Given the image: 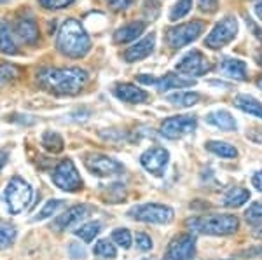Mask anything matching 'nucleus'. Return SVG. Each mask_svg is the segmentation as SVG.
<instances>
[{"mask_svg":"<svg viewBox=\"0 0 262 260\" xmlns=\"http://www.w3.org/2000/svg\"><path fill=\"white\" fill-rule=\"evenodd\" d=\"M40 87L53 94H79L90 81L82 68H40L37 74Z\"/></svg>","mask_w":262,"mask_h":260,"instance_id":"obj_1","label":"nucleus"},{"mask_svg":"<svg viewBox=\"0 0 262 260\" xmlns=\"http://www.w3.org/2000/svg\"><path fill=\"white\" fill-rule=\"evenodd\" d=\"M56 48L67 58H82L90 53L91 39L77 19H67L60 27L56 37Z\"/></svg>","mask_w":262,"mask_h":260,"instance_id":"obj_2","label":"nucleus"},{"mask_svg":"<svg viewBox=\"0 0 262 260\" xmlns=\"http://www.w3.org/2000/svg\"><path fill=\"white\" fill-rule=\"evenodd\" d=\"M187 227L196 234L205 236H231L239 229V220L234 215H206V217H194L187 222Z\"/></svg>","mask_w":262,"mask_h":260,"instance_id":"obj_3","label":"nucleus"},{"mask_svg":"<svg viewBox=\"0 0 262 260\" xmlns=\"http://www.w3.org/2000/svg\"><path fill=\"white\" fill-rule=\"evenodd\" d=\"M4 198H6V204H7V208H9V211L12 215H18V213H23L25 209L32 204L33 188L30 183H27L23 178L14 177L7 183Z\"/></svg>","mask_w":262,"mask_h":260,"instance_id":"obj_4","label":"nucleus"},{"mask_svg":"<svg viewBox=\"0 0 262 260\" xmlns=\"http://www.w3.org/2000/svg\"><path fill=\"white\" fill-rule=\"evenodd\" d=\"M129 217L138 222H147V224H170L175 217V211L166 204L147 203L131 208Z\"/></svg>","mask_w":262,"mask_h":260,"instance_id":"obj_5","label":"nucleus"},{"mask_svg":"<svg viewBox=\"0 0 262 260\" xmlns=\"http://www.w3.org/2000/svg\"><path fill=\"white\" fill-rule=\"evenodd\" d=\"M51 178H53L54 185L65 192H79L82 188V180L79 177V171L70 159H65L54 168Z\"/></svg>","mask_w":262,"mask_h":260,"instance_id":"obj_6","label":"nucleus"},{"mask_svg":"<svg viewBox=\"0 0 262 260\" xmlns=\"http://www.w3.org/2000/svg\"><path fill=\"white\" fill-rule=\"evenodd\" d=\"M236 33H238V19L234 16H226L215 25L210 35L205 39V45L210 49H222L231 40H234Z\"/></svg>","mask_w":262,"mask_h":260,"instance_id":"obj_7","label":"nucleus"},{"mask_svg":"<svg viewBox=\"0 0 262 260\" xmlns=\"http://www.w3.org/2000/svg\"><path fill=\"white\" fill-rule=\"evenodd\" d=\"M198 126L196 115L187 114V115H175L170 117V119L163 121L161 128H159V133L164 138H170V140H177V138H182L185 135H191L194 133Z\"/></svg>","mask_w":262,"mask_h":260,"instance_id":"obj_8","label":"nucleus"},{"mask_svg":"<svg viewBox=\"0 0 262 260\" xmlns=\"http://www.w3.org/2000/svg\"><path fill=\"white\" fill-rule=\"evenodd\" d=\"M203 32H205V23L203 21H191V23L177 25L171 30H168V42H170L173 49H180L196 40Z\"/></svg>","mask_w":262,"mask_h":260,"instance_id":"obj_9","label":"nucleus"},{"mask_svg":"<svg viewBox=\"0 0 262 260\" xmlns=\"http://www.w3.org/2000/svg\"><path fill=\"white\" fill-rule=\"evenodd\" d=\"M194 251H196V236L180 234L170 243L163 260H191Z\"/></svg>","mask_w":262,"mask_h":260,"instance_id":"obj_10","label":"nucleus"},{"mask_svg":"<svg viewBox=\"0 0 262 260\" xmlns=\"http://www.w3.org/2000/svg\"><path fill=\"white\" fill-rule=\"evenodd\" d=\"M210 68H212L210 61L206 60L205 54L200 51L187 53L179 61V65H177V70H179L182 75H187V77H200V75H205Z\"/></svg>","mask_w":262,"mask_h":260,"instance_id":"obj_11","label":"nucleus"},{"mask_svg":"<svg viewBox=\"0 0 262 260\" xmlns=\"http://www.w3.org/2000/svg\"><path fill=\"white\" fill-rule=\"evenodd\" d=\"M86 168L95 177H111L122 171V164L119 161L108 156H101V154H90L86 157Z\"/></svg>","mask_w":262,"mask_h":260,"instance_id":"obj_12","label":"nucleus"},{"mask_svg":"<svg viewBox=\"0 0 262 260\" xmlns=\"http://www.w3.org/2000/svg\"><path fill=\"white\" fill-rule=\"evenodd\" d=\"M168 161H170V154L163 147H152V149L145 150L140 157L142 166L149 173L154 175V177H163L164 170L168 166Z\"/></svg>","mask_w":262,"mask_h":260,"instance_id":"obj_13","label":"nucleus"},{"mask_svg":"<svg viewBox=\"0 0 262 260\" xmlns=\"http://www.w3.org/2000/svg\"><path fill=\"white\" fill-rule=\"evenodd\" d=\"M16 37L23 42V44H35L39 40V25L33 16L30 14H21L16 19V27H14Z\"/></svg>","mask_w":262,"mask_h":260,"instance_id":"obj_14","label":"nucleus"},{"mask_svg":"<svg viewBox=\"0 0 262 260\" xmlns=\"http://www.w3.org/2000/svg\"><path fill=\"white\" fill-rule=\"evenodd\" d=\"M156 45V35L154 33H149L147 37H143L142 40H138L135 45H131L128 51L124 53V60L133 63V61H140L143 58L150 56L152 51H154Z\"/></svg>","mask_w":262,"mask_h":260,"instance_id":"obj_15","label":"nucleus"},{"mask_svg":"<svg viewBox=\"0 0 262 260\" xmlns=\"http://www.w3.org/2000/svg\"><path fill=\"white\" fill-rule=\"evenodd\" d=\"M114 94L126 103H143L147 102V93L135 84H117L114 87Z\"/></svg>","mask_w":262,"mask_h":260,"instance_id":"obj_16","label":"nucleus"},{"mask_svg":"<svg viewBox=\"0 0 262 260\" xmlns=\"http://www.w3.org/2000/svg\"><path fill=\"white\" fill-rule=\"evenodd\" d=\"M90 213H91V209L88 208L86 204H77V206L67 209V211L63 213V215L58 217V220L54 222V227L67 229V227H70V225L77 224L79 220L86 219V217L90 215Z\"/></svg>","mask_w":262,"mask_h":260,"instance_id":"obj_17","label":"nucleus"},{"mask_svg":"<svg viewBox=\"0 0 262 260\" xmlns=\"http://www.w3.org/2000/svg\"><path fill=\"white\" fill-rule=\"evenodd\" d=\"M221 72L232 81H245L248 75L247 63L236 58H224L221 63Z\"/></svg>","mask_w":262,"mask_h":260,"instance_id":"obj_18","label":"nucleus"},{"mask_svg":"<svg viewBox=\"0 0 262 260\" xmlns=\"http://www.w3.org/2000/svg\"><path fill=\"white\" fill-rule=\"evenodd\" d=\"M145 28H147L145 21H133L129 25H124V27H121L119 30L114 33V42H117V44H128L131 40H137L145 32Z\"/></svg>","mask_w":262,"mask_h":260,"instance_id":"obj_19","label":"nucleus"},{"mask_svg":"<svg viewBox=\"0 0 262 260\" xmlns=\"http://www.w3.org/2000/svg\"><path fill=\"white\" fill-rule=\"evenodd\" d=\"M159 91H170V89H182V87H191L194 86V81L192 79H184V77H179L175 74H166L163 75L161 79H158L154 84Z\"/></svg>","mask_w":262,"mask_h":260,"instance_id":"obj_20","label":"nucleus"},{"mask_svg":"<svg viewBox=\"0 0 262 260\" xmlns=\"http://www.w3.org/2000/svg\"><path fill=\"white\" fill-rule=\"evenodd\" d=\"M206 123L217 126V128L224 129V131H234V129L238 128V124H236V119L227 110L210 112V114L206 115Z\"/></svg>","mask_w":262,"mask_h":260,"instance_id":"obj_21","label":"nucleus"},{"mask_svg":"<svg viewBox=\"0 0 262 260\" xmlns=\"http://www.w3.org/2000/svg\"><path fill=\"white\" fill-rule=\"evenodd\" d=\"M234 107L239 108V110H243V112H247V114L255 115V117H259V119H262V103L250 94H238L236 96Z\"/></svg>","mask_w":262,"mask_h":260,"instance_id":"obj_22","label":"nucleus"},{"mask_svg":"<svg viewBox=\"0 0 262 260\" xmlns=\"http://www.w3.org/2000/svg\"><path fill=\"white\" fill-rule=\"evenodd\" d=\"M0 53L4 54H16L18 53V44L14 40V33L7 23H0Z\"/></svg>","mask_w":262,"mask_h":260,"instance_id":"obj_23","label":"nucleus"},{"mask_svg":"<svg viewBox=\"0 0 262 260\" xmlns=\"http://www.w3.org/2000/svg\"><path fill=\"white\" fill-rule=\"evenodd\" d=\"M250 199V192L247 191V188L243 187H234L231 188V191H227L226 194H224V206H229V208H238L245 204L247 201Z\"/></svg>","mask_w":262,"mask_h":260,"instance_id":"obj_24","label":"nucleus"},{"mask_svg":"<svg viewBox=\"0 0 262 260\" xmlns=\"http://www.w3.org/2000/svg\"><path fill=\"white\" fill-rule=\"evenodd\" d=\"M206 149L210 150V152L217 154V156H221L224 159H236L238 157V149H236L234 145L227 144V141H206Z\"/></svg>","mask_w":262,"mask_h":260,"instance_id":"obj_25","label":"nucleus"},{"mask_svg":"<svg viewBox=\"0 0 262 260\" xmlns=\"http://www.w3.org/2000/svg\"><path fill=\"white\" fill-rule=\"evenodd\" d=\"M166 102L177 105V107H192V105L200 102V94L194 93V91H182V93H173L166 96Z\"/></svg>","mask_w":262,"mask_h":260,"instance_id":"obj_26","label":"nucleus"},{"mask_svg":"<svg viewBox=\"0 0 262 260\" xmlns=\"http://www.w3.org/2000/svg\"><path fill=\"white\" fill-rule=\"evenodd\" d=\"M100 230H101V222L93 220V222H88V224H84L82 227H79L77 230H75V236L81 238L84 243H90L98 236Z\"/></svg>","mask_w":262,"mask_h":260,"instance_id":"obj_27","label":"nucleus"},{"mask_svg":"<svg viewBox=\"0 0 262 260\" xmlns=\"http://www.w3.org/2000/svg\"><path fill=\"white\" fill-rule=\"evenodd\" d=\"M42 145H44V149L49 150V152H61L63 147H65L61 135H58V133H54V131H46L44 135H42Z\"/></svg>","mask_w":262,"mask_h":260,"instance_id":"obj_28","label":"nucleus"},{"mask_svg":"<svg viewBox=\"0 0 262 260\" xmlns=\"http://www.w3.org/2000/svg\"><path fill=\"white\" fill-rule=\"evenodd\" d=\"M16 240V227L6 222H0V248H9Z\"/></svg>","mask_w":262,"mask_h":260,"instance_id":"obj_29","label":"nucleus"},{"mask_svg":"<svg viewBox=\"0 0 262 260\" xmlns=\"http://www.w3.org/2000/svg\"><path fill=\"white\" fill-rule=\"evenodd\" d=\"M192 9V0H177L175 6L170 11V21H179L189 14Z\"/></svg>","mask_w":262,"mask_h":260,"instance_id":"obj_30","label":"nucleus"},{"mask_svg":"<svg viewBox=\"0 0 262 260\" xmlns=\"http://www.w3.org/2000/svg\"><path fill=\"white\" fill-rule=\"evenodd\" d=\"M96 257H101V258H116L117 257V251H116V246L112 245L108 240H101L96 243V246L93 248Z\"/></svg>","mask_w":262,"mask_h":260,"instance_id":"obj_31","label":"nucleus"},{"mask_svg":"<svg viewBox=\"0 0 262 260\" xmlns=\"http://www.w3.org/2000/svg\"><path fill=\"white\" fill-rule=\"evenodd\" d=\"M61 201H58V199H51L48 201V203L44 204V206L40 208V211L35 215V220L37 222H40V220H44V219H49V217H53L54 213L58 211V208L61 206Z\"/></svg>","mask_w":262,"mask_h":260,"instance_id":"obj_32","label":"nucleus"},{"mask_svg":"<svg viewBox=\"0 0 262 260\" xmlns=\"http://www.w3.org/2000/svg\"><path fill=\"white\" fill-rule=\"evenodd\" d=\"M112 240L116 245L128 250L131 246V232L128 229H116V230H112Z\"/></svg>","mask_w":262,"mask_h":260,"instance_id":"obj_33","label":"nucleus"},{"mask_svg":"<svg viewBox=\"0 0 262 260\" xmlns=\"http://www.w3.org/2000/svg\"><path fill=\"white\" fill-rule=\"evenodd\" d=\"M245 220L252 225H257L262 222V203H255L252 204L250 208L245 211Z\"/></svg>","mask_w":262,"mask_h":260,"instance_id":"obj_34","label":"nucleus"},{"mask_svg":"<svg viewBox=\"0 0 262 260\" xmlns=\"http://www.w3.org/2000/svg\"><path fill=\"white\" fill-rule=\"evenodd\" d=\"M39 2L44 9L58 11V9H63V7H69L70 4H74V0H39Z\"/></svg>","mask_w":262,"mask_h":260,"instance_id":"obj_35","label":"nucleus"},{"mask_svg":"<svg viewBox=\"0 0 262 260\" xmlns=\"http://www.w3.org/2000/svg\"><path fill=\"white\" fill-rule=\"evenodd\" d=\"M16 75H18V70H16L12 65H9V63H6V65H0V82L9 81V79H14Z\"/></svg>","mask_w":262,"mask_h":260,"instance_id":"obj_36","label":"nucleus"},{"mask_svg":"<svg viewBox=\"0 0 262 260\" xmlns=\"http://www.w3.org/2000/svg\"><path fill=\"white\" fill-rule=\"evenodd\" d=\"M137 246L140 251H149L152 250V240L149 238V234L145 232H138L137 234Z\"/></svg>","mask_w":262,"mask_h":260,"instance_id":"obj_37","label":"nucleus"},{"mask_svg":"<svg viewBox=\"0 0 262 260\" xmlns=\"http://www.w3.org/2000/svg\"><path fill=\"white\" fill-rule=\"evenodd\" d=\"M107 4L112 11H126L133 6L135 0H107Z\"/></svg>","mask_w":262,"mask_h":260,"instance_id":"obj_38","label":"nucleus"},{"mask_svg":"<svg viewBox=\"0 0 262 260\" xmlns=\"http://www.w3.org/2000/svg\"><path fill=\"white\" fill-rule=\"evenodd\" d=\"M198 6L203 12H215L219 7V0H198Z\"/></svg>","mask_w":262,"mask_h":260,"instance_id":"obj_39","label":"nucleus"},{"mask_svg":"<svg viewBox=\"0 0 262 260\" xmlns=\"http://www.w3.org/2000/svg\"><path fill=\"white\" fill-rule=\"evenodd\" d=\"M84 253H86V250H84L81 245H77V243H75V245H70V255L74 258H81V257H84Z\"/></svg>","mask_w":262,"mask_h":260,"instance_id":"obj_40","label":"nucleus"},{"mask_svg":"<svg viewBox=\"0 0 262 260\" xmlns=\"http://www.w3.org/2000/svg\"><path fill=\"white\" fill-rule=\"evenodd\" d=\"M252 185L257 188V191H260L262 192V170L260 171H257L255 175H253V178H252Z\"/></svg>","mask_w":262,"mask_h":260,"instance_id":"obj_41","label":"nucleus"},{"mask_svg":"<svg viewBox=\"0 0 262 260\" xmlns=\"http://www.w3.org/2000/svg\"><path fill=\"white\" fill-rule=\"evenodd\" d=\"M243 257H262V246H257V248H252L248 251L242 253Z\"/></svg>","mask_w":262,"mask_h":260,"instance_id":"obj_42","label":"nucleus"},{"mask_svg":"<svg viewBox=\"0 0 262 260\" xmlns=\"http://www.w3.org/2000/svg\"><path fill=\"white\" fill-rule=\"evenodd\" d=\"M138 81L143 84H156V79L150 77V75H138Z\"/></svg>","mask_w":262,"mask_h":260,"instance_id":"obj_43","label":"nucleus"},{"mask_svg":"<svg viewBox=\"0 0 262 260\" xmlns=\"http://www.w3.org/2000/svg\"><path fill=\"white\" fill-rule=\"evenodd\" d=\"M255 14H257V18L262 21V0L255 4Z\"/></svg>","mask_w":262,"mask_h":260,"instance_id":"obj_44","label":"nucleus"},{"mask_svg":"<svg viewBox=\"0 0 262 260\" xmlns=\"http://www.w3.org/2000/svg\"><path fill=\"white\" fill-rule=\"evenodd\" d=\"M6 159H7V154L0 152V168H2L4 164H6Z\"/></svg>","mask_w":262,"mask_h":260,"instance_id":"obj_45","label":"nucleus"},{"mask_svg":"<svg viewBox=\"0 0 262 260\" xmlns=\"http://www.w3.org/2000/svg\"><path fill=\"white\" fill-rule=\"evenodd\" d=\"M255 236H257V238H260V240H262V227L255 230Z\"/></svg>","mask_w":262,"mask_h":260,"instance_id":"obj_46","label":"nucleus"},{"mask_svg":"<svg viewBox=\"0 0 262 260\" xmlns=\"http://www.w3.org/2000/svg\"><path fill=\"white\" fill-rule=\"evenodd\" d=\"M257 86H259L260 89H262V77H259V81H257Z\"/></svg>","mask_w":262,"mask_h":260,"instance_id":"obj_47","label":"nucleus"},{"mask_svg":"<svg viewBox=\"0 0 262 260\" xmlns=\"http://www.w3.org/2000/svg\"><path fill=\"white\" fill-rule=\"evenodd\" d=\"M257 61H259V65L262 66V54H260V56H259V58H257Z\"/></svg>","mask_w":262,"mask_h":260,"instance_id":"obj_48","label":"nucleus"},{"mask_svg":"<svg viewBox=\"0 0 262 260\" xmlns=\"http://www.w3.org/2000/svg\"><path fill=\"white\" fill-rule=\"evenodd\" d=\"M4 2H7V0H0V4H4Z\"/></svg>","mask_w":262,"mask_h":260,"instance_id":"obj_49","label":"nucleus"}]
</instances>
